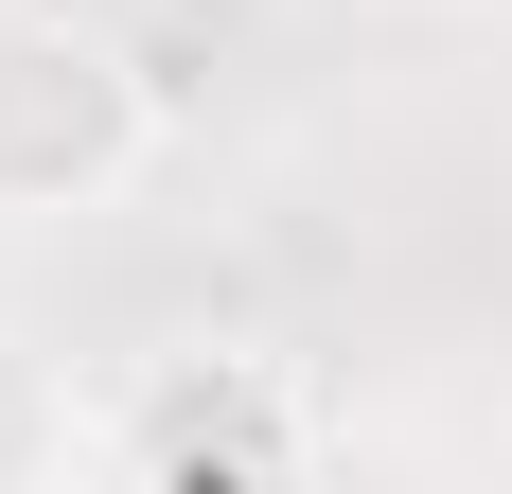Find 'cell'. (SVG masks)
Segmentation results:
<instances>
[{
  "instance_id": "6da1fadb",
  "label": "cell",
  "mask_w": 512,
  "mask_h": 494,
  "mask_svg": "<svg viewBox=\"0 0 512 494\" xmlns=\"http://www.w3.org/2000/svg\"><path fill=\"white\" fill-rule=\"evenodd\" d=\"M142 159H159V71L71 0H0V230H71L142 195Z\"/></svg>"
},
{
  "instance_id": "7a4b0ae2",
  "label": "cell",
  "mask_w": 512,
  "mask_h": 494,
  "mask_svg": "<svg viewBox=\"0 0 512 494\" xmlns=\"http://www.w3.org/2000/svg\"><path fill=\"white\" fill-rule=\"evenodd\" d=\"M318 389L301 353L265 336H195V353H142L124 371V406H106V459L142 494H265V477H318Z\"/></svg>"
},
{
  "instance_id": "3957f363",
  "label": "cell",
  "mask_w": 512,
  "mask_h": 494,
  "mask_svg": "<svg viewBox=\"0 0 512 494\" xmlns=\"http://www.w3.org/2000/svg\"><path fill=\"white\" fill-rule=\"evenodd\" d=\"M71 459H106V406L53 371V353H18L0 336V494H53Z\"/></svg>"
}]
</instances>
